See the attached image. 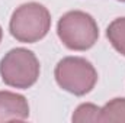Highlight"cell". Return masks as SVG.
<instances>
[{"label": "cell", "instance_id": "obj_3", "mask_svg": "<svg viewBox=\"0 0 125 123\" xmlns=\"http://www.w3.org/2000/svg\"><path fill=\"white\" fill-rule=\"evenodd\" d=\"M41 65L36 55L26 48H13L0 60L1 81L13 88L28 90L38 81Z\"/></svg>", "mask_w": 125, "mask_h": 123}, {"label": "cell", "instance_id": "obj_6", "mask_svg": "<svg viewBox=\"0 0 125 123\" xmlns=\"http://www.w3.org/2000/svg\"><path fill=\"white\" fill-rule=\"evenodd\" d=\"M106 38L116 52L125 57V18L114 19L106 28Z\"/></svg>", "mask_w": 125, "mask_h": 123}, {"label": "cell", "instance_id": "obj_9", "mask_svg": "<svg viewBox=\"0 0 125 123\" xmlns=\"http://www.w3.org/2000/svg\"><path fill=\"white\" fill-rule=\"evenodd\" d=\"M1 38H3V29H1V26H0V42H1Z\"/></svg>", "mask_w": 125, "mask_h": 123}, {"label": "cell", "instance_id": "obj_7", "mask_svg": "<svg viewBox=\"0 0 125 123\" xmlns=\"http://www.w3.org/2000/svg\"><path fill=\"white\" fill-rule=\"evenodd\" d=\"M99 122H125V97H116L100 107Z\"/></svg>", "mask_w": 125, "mask_h": 123}, {"label": "cell", "instance_id": "obj_2", "mask_svg": "<svg viewBox=\"0 0 125 123\" xmlns=\"http://www.w3.org/2000/svg\"><path fill=\"white\" fill-rule=\"evenodd\" d=\"M57 35L65 48L87 51L99 39V28L92 15L82 10H70L60 18Z\"/></svg>", "mask_w": 125, "mask_h": 123}, {"label": "cell", "instance_id": "obj_4", "mask_svg": "<svg viewBox=\"0 0 125 123\" xmlns=\"http://www.w3.org/2000/svg\"><path fill=\"white\" fill-rule=\"evenodd\" d=\"M57 84L64 91L82 97L92 91L97 83V71L93 64L82 57H65L54 70Z\"/></svg>", "mask_w": 125, "mask_h": 123}, {"label": "cell", "instance_id": "obj_1", "mask_svg": "<svg viewBox=\"0 0 125 123\" xmlns=\"http://www.w3.org/2000/svg\"><path fill=\"white\" fill-rule=\"evenodd\" d=\"M51 28L50 10L36 1L21 4L12 13L9 22L10 35L23 44H35L47 36Z\"/></svg>", "mask_w": 125, "mask_h": 123}, {"label": "cell", "instance_id": "obj_8", "mask_svg": "<svg viewBox=\"0 0 125 123\" xmlns=\"http://www.w3.org/2000/svg\"><path fill=\"white\" fill-rule=\"evenodd\" d=\"M99 116H100V107H97L93 103H83L74 110L71 120L73 122H99Z\"/></svg>", "mask_w": 125, "mask_h": 123}, {"label": "cell", "instance_id": "obj_5", "mask_svg": "<svg viewBox=\"0 0 125 123\" xmlns=\"http://www.w3.org/2000/svg\"><path fill=\"white\" fill-rule=\"evenodd\" d=\"M29 104L25 96L12 91H0V122L26 120Z\"/></svg>", "mask_w": 125, "mask_h": 123}, {"label": "cell", "instance_id": "obj_10", "mask_svg": "<svg viewBox=\"0 0 125 123\" xmlns=\"http://www.w3.org/2000/svg\"><path fill=\"white\" fill-rule=\"evenodd\" d=\"M118 1H121V3H125V0H118Z\"/></svg>", "mask_w": 125, "mask_h": 123}]
</instances>
